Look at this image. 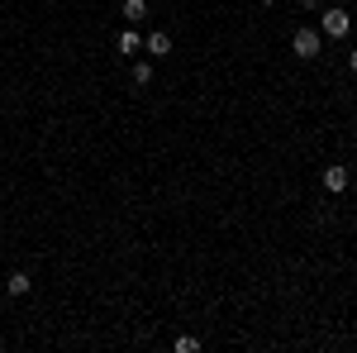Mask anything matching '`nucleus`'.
<instances>
[{
	"label": "nucleus",
	"instance_id": "f257e3e1",
	"mask_svg": "<svg viewBox=\"0 0 357 353\" xmlns=\"http://www.w3.org/2000/svg\"><path fill=\"white\" fill-rule=\"evenodd\" d=\"M319 34H324V38H348V34H353V15H348L343 5L319 10Z\"/></svg>",
	"mask_w": 357,
	"mask_h": 353
},
{
	"label": "nucleus",
	"instance_id": "f03ea898",
	"mask_svg": "<svg viewBox=\"0 0 357 353\" xmlns=\"http://www.w3.org/2000/svg\"><path fill=\"white\" fill-rule=\"evenodd\" d=\"M319 48H324V34H319V29L301 24L296 34H291V53L305 57V62H310V57H319Z\"/></svg>",
	"mask_w": 357,
	"mask_h": 353
},
{
	"label": "nucleus",
	"instance_id": "7ed1b4c3",
	"mask_svg": "<svg viewBox=\"0 0 357 353\" xmlns=\"http://www.w3.org/2000/svg\"><path fill=\"white\" fill-rule=\"evenodd\" d=\"M348 182H353V172H348L343 163L324 167V191H333V196H338V191H348Z\"/></svg>",
	"mask_w": 357,
	"mask_h": 353
},
{
	"label": "nucleus",
	"instance_id": "20e7f679",
	"mask_svg": "<svg viewBox=\"0 0 357 353\" xmlns=\"http://www.w3.org/2000/svg\"><path fill=\"white\" fill-rule=\"evenodd\" d=\"M143 53H153V57H167V53H172V34H167V29H153V34L143 38Z\"/></svg>",
	"mask_w": 357,
	"mask_h": 353
},
{
	"label": "nucleus",
	"instance_id": "39448f33",
	"mask_svg": "<svg viewBox=\"0 0 357 353\" xmlns=\"http://www.w3.org/2000/svg\"><path fill=\"white\" fill-rule=\"evenodd\" d=\"M29 287H33L29 272H10V277H5V291H10V296H29Z\"/></svg>",
	"mask_w": 357,
	"mask_h": 353
},
{
	"label": "nucleus",
	"instance_id": "423d86ee",
	"mask_svg": "<svg viewBox=\"0 0 357 353\" xmlns=\"http://www.w3.org/2000/svg\"><path fill=\"white\" fill-rule=\"evenodd\" d=\"M119 15H124L129 24H143V20H148V0H124V10H119Z\"/></svg>",
	"mask_w": 357,
	"mask_h": 353
},
{
	"label": "nucleus",
	"instance_id": "0eeeda50",
	"mask_svg": "<svg viewBox=\"0 0 357 353\" xmlns=\"http://www.w3.org/2000/svg\"><path fill=\"white\" fill-rule=\"evenodd\" d=\"M114 48H119V53H138V48H143V38H138L134 29H124V34L114 38Z\"/></svg>",
	"mask_w": 357,
	"mask_h": 353
},
{
	"label": "nucleus",
	"instance_id": "6e6552de",
	"mask_svg": "<svg viewBox=\"0 0 357 353\" xmlns=\"http://www.w3.org/2000/svg\"><path fill=\"white\" fill-rule=\"evenodd\" d=\"M153 82V62H134V86H148Z\"/></svg>",
	"mask_w": 357,
	"mask_h": 353
},
{
	"label": "nucleus",
	"instance_id": "1a4fd4ad",
	"mask_svg": "<svg viewBox=\"0 0 357 353\" xmlns=\"http://www.w3.org/2000/svg\"><path fill=\"white\" fill-rule=\"evenodd\" d=\"M200 349V339H195V334H181V339H176V353H195Z\"/></svg>",
	"mask_w": 357,
	"mask_h": 353
},
{
	"label": "nucleus",
	"instance_id": "9d476101",
	"mask_svg": "<svg viewBox=\"0 0 357 353\" xmlns=\"http://www.w3.org/2000/svg\"><path fill=\"white\" fill-rule=\"evenodd\" d=\"M301 10H324V0H301Z\"/></svg>",
	"mask_w": 357,
	"mask_h": 353
},
{
	"label": "nucleus",
	"instance_id": "9b49d317",
	"mask_svg": "<svg viewBox=\"0 0 357 353\" xmlns=\"http://www.w3.org/2000/svg\"><path fill=\"white\" fill-rule=\"evenodd\" d=\"M348 67H353V72H357V48H353V53H348Z\"/></svg>",
	"mask_w": 357,
	"mask_h": 353
},
{
	"label": "nucleus",
	"instance_id": "f8f14e48",
	"mask_svg": "<svg viewBox=\"0 0 357 353\" xmlns=\"http://www.w3.org/2000/svg\"><path fill=\"white\" fill-rule=\"evenodd\" d=\"M262 5H276V0H262Z\"/></svg>",
	"mask_w": 357,
	"mask_h": 353
}]
</instances>
